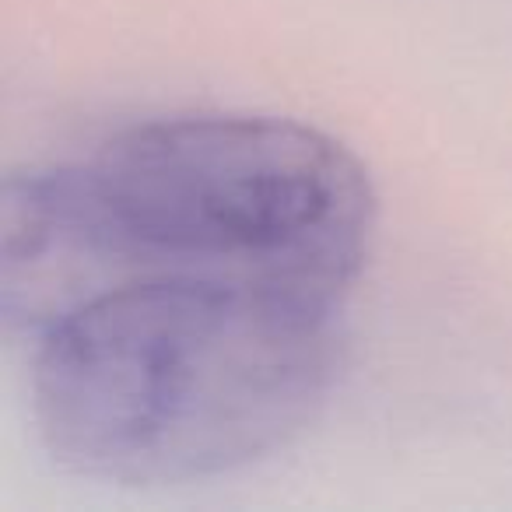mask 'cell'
Here are the masks:
<instances>
[{
    "mask_svg": "<svg viewBox=\"0 0 512 512\" xmlns=\"http://www.w3.org/2000/svg\"><path fill=\"white\" fill-rule=\"evenodd\" d=\"M365 162L292 116L193 109L32 165L0 197V309L36 334L123 281L197 278L344 306L372 256Z\"/></svg>",
    "mask_w": 512,
    "mask_h": 512,
    "instance_id": "6da1fadb",
    "label": "cell"
},
{
    "mask_svg": "<svg viewBox=\"0 0 512 512\" xmlns=\"http://www.w3.org/2000/svg\"><path fill=\"white\" fill-rule=\"evenodd\" d=\"M341 362L344 306L225 281H123L32 334V425L74 477L211 481L292 446L330 404Z\"/></svg>",
    "mask_w": 512,
    "mask_h": 512,
    "instance_id": "7a4b0ae2",
    "label": "cell"
}]
</instances>
